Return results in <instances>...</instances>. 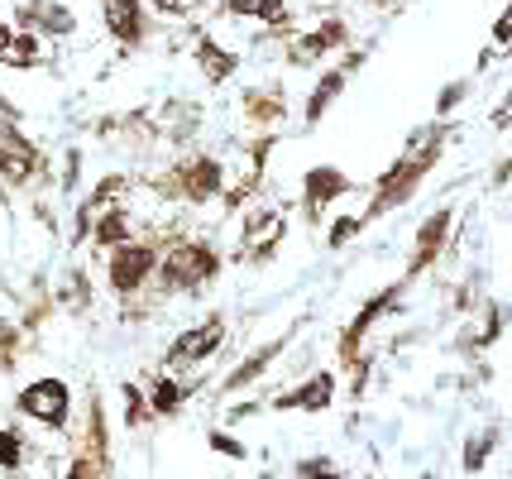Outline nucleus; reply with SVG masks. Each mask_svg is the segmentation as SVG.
Returning <instances> with one entry per match:
<instances>
[{
    "mask_svg": "<svg viewBox=\"0 0 512 479\" xmlns=\"http://www.w3.org/2000/svg\"><path fill=\"white\" fill-rule=\"evenodd\" d=\"M63 479H101V465H96L91 456H77V460H72V465L63 470Z\"/></svg>",
    "mask_w": 512,
    "mask_h": 479,
    "instance_id": "26",
    "label": "nucleus"
},
{
    "mask_svg": "<svg viewBox=\"0 0 512 479\" xmlns=\"http://www.w3.org/2000/svg\"><path fill=\"white\" fill-rule=\"evenodd\" d=\"M20 24L29 34H72V29H77V15L63 10L58 0H29L20 10Z\"/></svg>",
    "mask_w": 512,
    "mask_h": 479,
    "instance_id": "8",
    "label": "nucleus"
},
{
    "mask_svg": "<svg viewBox=\"0 0 512 479\" xmlns=\"http://www.w3.org/2000/svg\"><path fill=\"white\" fill-rule=\"evenodd\" d=\"M206 441H211V451H216V456H225V460H245L249 456L245 441H240V436H230V432H211Z\"/></svg>",
    "mask_w": 512,
    "mask_h": 479,
    "instance_id": "24",
    "label": "nucleus"
},
{
    "mask_svg": "<svg viewBox=\"0 0 512 479\" xmlns=\"http://www.w3.org/2000/svg\"><path fill=\"white\" fill-rule=\"evenodd\" d=\"M460 96H465V82H450L446 92H441V111H450V106H455Z\"/></svg>",
    "mask_w": 512,
    "mask_h": 479,
    "instance_id": "30",
    "label": "nucleus"
},
{
    "mask_svg": "<svg viewBox=\"0 0 512 479\" xmlns=\"http://www.w3.org/2000/svg\"><path fill=\"white\" fill-rule=\"evenodd\" d=\"M187 393H192L187 384L168 379V374H158L154 388H149V412H154V417H173V412H178L182 403H187Z\"/></svg>",
    "mask_w": 512,
    "mask_h": 479,
    "instance_id": "16",
    "label": "nucleus"
},
{
    "mask_svg": "<svg viewBox=\"0 0 512 479\" xmlns=\"http://www.w3.org/2000/svg\"><path fill=\"white\" fill-rule=\"evenodd\" d=\"M359 226H364V221H355V216H345V221H340V226L331 230V250H340L345 240H355V235H359Z\"/></svg>",
    "mask_w": 512,
    "mask_h": 479,
    "instance_id": "27",
    "label": "nucleus"
},
{
    "mask_svg": "<svg viewBox=\"0 0 512 479\" xmlns=\"http://www.w3.org/2000/svg\"><path fill=\"white\" fill-rule=\"evenodd\" d=\"M278 355H283V341H273V345H259V350H254V355H249L245 365L235 369V374H230V379H225V393H235V388H249L254 384V379H259V374H264L268 365H273V360H278Z\"/></svg>",
    "mask_w": 512,
    "mask_h": 479,
    "instance_id": "15",
    "label": "nucleus"
},
{
    "mask_svg": "<svg viewBox=\"0 0 512 479\" xmlns=\"http://www.w3.org/2000/svg\"><path fill=\"white\" fill-rule=\"evenodd\" d=\"M335 398V379L331 374H312L302 388H292V393H283V398H273V408H302V412H326Z\"/></svg>",
    "mask_w": 512,
    "mask_h": 479,
    "instance_id": "10",
    "label": "nucleus"
},
{
    "mask_svg": "<svg viewBox=\"0 0 512 479\" xmlns=\"http://www.w3.org/2000/svg\"><path fill=\"white\" fill-rule=\"evenodd\" d=\"M178 192L187 202H211L216 192H221V163L216 159H187L178 168Z\"/></svg>",
    "mask_w": 512,
    "mask_h": 479,
    "instance_id": "7",
    "label": "nucleus"
},
{
    "mask_svg": "<svg viewBox=\"0 0 512 479\" xmlns=\"http://www.w3.org/2000/svg\"><path fill=\"white\" fill-rule=\"evenodd\" d=\"M197 63L206 72V82H225L235 72V53H225L216 39H197Z\"/></svg>",
    "mask_w": 512,
    "mask_h": 479,
    "instance_id": "17",
    "label": "nucleus"
},
{
    "mask_svg": "<svg viewBox=\"0 0 512 479\" xmlns=\"http://www.w3.org/2000/svg\"><path fill=\"white\" fill-rule=\"evenodd\" d=\"M225 15H249V20H283V0H225Z\"/></svg>",
    "mask_w": 512,
    "mask_h": 479,
    "instance_id": "19",
    "label": "nucleus"
},
{
    "mask_svg": "<svg viewBox=\"0 0 512 479\" xmlns=\"http://www.w3.org/2000/svg\"><path fill=\"white\" fill-rule=\"evenodd\" d=\"M340 87H345V68H340V72H326V77H321V87H316L312 101H307V125H316V120L326 115V106H331L335 96H340Z\"/></svg>",
    "mask_w": 512,
    "mask_h": 479,
    "instance_id": "18",
    "label": "nucleus"
},
{
    "mask_svg": "<svg viewBox=\"0 0 512 479\" xmlns=\"http://www.w3.org/2000/svg\"><path fill=\"white\" fill-rule=\"evenodd\" d=\"M120 393H125V422H130V427H144V422L154 417V412H149V398H144L134 384H125Z\"/></svg>",
    "mask_w": 512,
    "mask_h": 479,
    "instance_id": "22",
    "label": "nucleus"
},
{
    "mask_svg": "<svg viewBox=\"0 0 512 479\" xmlns=\"http://www.w3.org/2000/svg\"><path fill=\"white\" fill-rule=\"evenodd\" d=\"M158 269H163V288H168V293H197L201 283H211V278H216L221 259H216L211 245L187 240V245H178V250L168 254Z\"/></svg>",
    "mask_w": 512,
    "mask_h": 479,
    "instance_id": "2",
    "label": "nucleus"
},
{
    "mask_svg": "<svg viewBox=\"0 0 512 479\" xmlns=\"http://www.w3.org/2000/svg\"><path fill=\"white\" fill-rule=\"evenodd\" d=\"M158 10H168V15H182V10H192V5H201V0H154Z\"/></svg>",
    "mask_w": 512,
    "mask_h": 479,
    "instance_id": "31",
    "label": "nucleus"
},
{
    "mask_svg": "<svg viewBox=\"0 0 512 479\" xmlns=\"http://www.w3.org/2000/svg\"><path fill=\"white\" fill-rule=\"evenodd\" d=\"M436 159H441V135H426V144L417 139V149H412L398 168H388V173H383V187L374 192V216H379V211H388V206L407 202V197H412V187L422 183L426 168H431Z\"/></svg>",
    "mask_w": 512,
    "mask_h": 479,
    "instance_id": "1",
    "label": "nucleus"
},
{
    "mask_svg": "<svg viewBox=\"0 0 512 479\" xmlns=\"http://www.w3.org/2000/svg\"><path fill=\"white\" fill-rule=\"evenodd\" d=\"M15 408H20L29 422L48 427V432H63L67 417H72V388H67L63 379H34L29 388H20Z\"/></svg>",
    "mask_w": 512,
    "mask_h": 479,
    "instance_id": "3",
    "label": "nucleus"
},
{
    "mask_svg": "<svg viewBox=\"0 0 512 479\" xmlns=\"http://www.w3.org/2000/svg\"><path fill=\"white\" fill-rule=\"evenodd\" d=\"M278 235H283V216H278V211H268V206H264V211H254V216L245 221V245L259 254V259H268V254H273Z\"/></svg>",
    "mask_w": 512,
    "mask_h": 479,
    "instance_id": "13",
    "label": "nucleus"
},
{
    "mask_svg": "<svg viewBox=\"0 0 512 479\" xmlns=\"http://www.w3.org/2000/svg\"><path fill=\"white\" fill-rule=\"evenodd\" d=\"M422 479H436V475H422Z\"/></svg>",
    "mask_w": 512,
    "mask_h": 479,
    "instance_id": "33",
    "label": "nucleus"
},
{
    "mask_svg": "<svg viewBox=\"0 0 512 479\" xmlns=\"http://www.w3.org/2000/svg\"><path fill=\"white\" fill-rule=\"evenodd\" d=\"M350 192V178L340 173V168H312L307 173V216H321L326 206L335 202V197H345Z\"/></svg>",
    "mask_w": 512,
    "mask_h": 479,
    "instance_id": "9",
    "label": "nucleus"
},
{
    "mask_svg": "<svg viewBox=\"0 0 512 479\" xmlns=\"http://www.w3.org/2000/svg\"><path fill=\"white\" fill-rule=\"evenodd\" d=\"M493 39H498V44H512V5H508V15L493 24Z\"/></svg>",
    "mask_w": 512,
    "mask_h": 479,
    "instance_id": "29",
    "label": "nucleus"
},
{
    "mask_svg": "<svg viewBox=\"0 0 512 479\" xmlns=\"http://www.w3.org/2000/svg\"><path fill=\"white\" fill-rule=\"evenodd\" d=\"M101 15H106V29H111L120 44H139L144 39V10H139V0H101Z\"/></svg>",
    "mask_w": 512,
    "mask_h": 479,
    "instance_id": "11",
    "label": "nucleus"
},
{
    "mask_svg": "<svg viewBox=\"0 0 512 479\" xmlns=\"http://www.w3.org/2000/svg\"><path fill=\"white\" fill-rule=\"evenodd\" d=\"M335 44H345V24H321L316 34H302V39H292V48H288V58L302 68V63H316L326 48H335Z\"/></svg>",
    "mask_w": 512,
    "mask_h": 479,
    "instance_id": "12",
    "label": "nucleus"
},
{
    "mask_svg": "<svg viewBox=\"0 0 512 479\" xmlns=\"http://www.w3.org/2000/svg\"><path fill=\"white\" fill-rule=\"evenodd\" d=\"M498 183H512V159L503 163V168H498Z\"/></svg>",
    "mask_w": 512,
    "mask_h": 479,
    "instance_id": "32",
    "label": "nucleus"
},
{
    "mask_svg": "<svg viewBox=\"0 0 512 479\" xmlns=\"http://www.w3.org/2000/svg\"><path fill=\"white\" fill-rule=\"evenodd\" d=\"M450 230V211H436L431 221H426L422 230H417V254H412V274H422L426 264L436 259V250H441V240H446Z\"/></svg>",
    "mask_w": 512,
    "mask_h": 479,
    "instance_id": "14",
    "label": "nucleus"
},
{
    "mask_svg": "<svg viewBox=\"0 0 512 479\" xmlns=\"http://www.w3.org/2000/svg\"><path fill=\"white\" fill-rule=\"evenodd\" d=\"M39 168V149L15 130H0V178L5 183H29Z\"/></svg>",
    "mask_w": 512,
    "mask_h": 479,
    "instance_id": "6",
    "label": "nucleus"
},
{
    "mask_svg": "<svg viewBox=\"0 0 512 479\" xmlns=\"http://www.w3.org/2000/svg\"><path fill=\"white\" fill-rule=\"evenodd\" d=\"M24 456H29L24 436L15 432V427H0V470H5V475H15V470L24 465Z\"/></svg>",
    "mask_w": 512,
    "mask_h": 479,
    "instance_id": "20",
    "label": "nucleus"
},
{
    "mask_svg": "<svg viewBox=\"0 0 512 479\" xmlns=\"http://www.w3.org/2000/svg\"><path fill=\"white\" fill-rule=\"evenodd\" d=\"M493 441H498V432H484V436H474L465 446V470L474 475V470H484V460H489V451H493Z\"/></svg>",
    "mask_w": 512,
    "mask_h": 479,
    "instance_id": "23",
    "label": "nucleus"
},
{
    "mask_svg": "<svg viewBox=\"0 0 512 479\" xmlns=\"http://www.w3.org/2000/svg\"><path fill=\"white\" fill-rule=\"evenodd\" d=\"M125 235H130V221H125V211H106V216H101V226H96V245L115 250V245H125Z\"/></svg>",
    "mask_w": 512,
    "mask_h": 479,
    "instance_id": "21",
    "label": "nucleus"
},
{
    "mask_svg": "<svg viewBox=\"0 0 512 479\" xmlns=\"http://www.w3.org/2000/svg\"><path fill=\"white\" fill-rule=\"evenodd\" d=\"M158 269V254L149 245H115L111 264H106V278H111L115 293H139Z\"/></svg>",
    "mask_w": 512,
    "mask_h": 479,
    "instance_id": "4",
    "label": "nucleus"
},
{
    "mask_svg": "<svg viewBox=\"0 0 512 479\" xmlns=\"http://www.w3.org/2000/svg\"><path fill=\"white\" fill-rule=\"evenodd\" d=\"M297 475H302V479H345L340 470H331V460H326V456L302 460V465H297Z\"/></svg>",
    "mask_w": 512,
    "mask_h": 479,
    "instance_id": "25",
    "label": "nucleus"
},
{
    "mask_svg": "<svg viewBox=\"0 0 512 479\" xmlns=\"http://www.w3.org/2000/svg\"><path fill=\"white\" fill-rule=\"evenodd\" d=\"M225 341V321L221 317H206L201 326L182 331L178 341L168 345V369H187V365H201L206 355H216Z\"/></svg>",
    "mask_w": 512,
    "mask_h": 479,
    "instance_id": "5",
    "label": "nucleus"
},
{
    "mask_svg": "<svg viewBox=\"0 0 512 479\" xmlns=\"http://www.w3.org/2000/svg\"><path fill=\"white\" fill-rule=\"evenodd\" d=\"M15 341H20V331H15L10 321L0 317V355H5V350H15Z\"/></svg>",
    "mask_w": 512,
    "mask_h": 479,
    "instance_id": "28",
    "label": "nucleus"
}]
</instances>
